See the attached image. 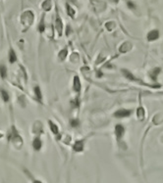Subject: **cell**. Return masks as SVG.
Returning a JSON list of instances; mask_svg holds the SVG:
<instances>
[{
    "instance_id": "6da1fadb",
    "label": "cell",
    "mask_w": 163,
    "mask_h": 183,
    "mask_svg": "<svg viewBox=\"0 0 163 183\" xmlns=\"http://www.w3.org/2000/svg\"><path fill=\"white\" fill-rule=\"evenodd\" d=\"M6 137H7L8 143H10L14 149L21 150L23 148V146H24L23 136L21 135L19 129L14 124H11L9 130H8V132H7Z\"/></svg>"
},
{
    "instance_id": "7a4b0ae2",
    "label": "cell",
    "mask_w": 163,
    "mask_h": 183,
    "mask_svg": "<svg viewBox=\"0 0 163 183\" xmlns=\"http://www.w3.org/2000/svg\"><path fill=\"white\" fill-rule=\"evenodd\" d=\"M34 19H35V15L32 13V11L31 10H27L25 11L23 14L21 15L20 17V23L23 27V31H27L28 29L31 28V26L34 23Z\"/></svg>"
},
{
    "instance_id": "3957f363",
    "label": "cell",
    "mask_w": 163,
    "mask_h": 183,
    "mask_svg": "<svg viewBox=\"0 0 163 183\" xmlns=\"http://www.w3.org/2000/svg\"><path fill=\"white\" fill-rule=\"evenodd\" d=\"M8 62L10 65H15L18 62V55L12 45L9 46V50H8Z\"/></svg>"
},
{
    "instance_id": "277c9868",
    "label": "cell",
    "mask_w": 163,
    "mask_h": 183,
    "mask_svg": "<svg viewBox=\"0 0 163 183\" xmlns=\"http://www.w3.org/2000/svg\"><path fill=\"white\" fill-rule=\"evenodd\" d=\"M32 133L35 136H40L43 133V125L40 121H35L32 124Z\"/></svg>"
},
{
    "instance_id": "5b68a950",
    "label": "cell",
    "mask_w": 163,
    "mask_h": 183,
    "mask_svg": "<svg viewBox=\"0 0 163 183\" xmlns=\"http://www.w3.org/2000/svg\"><path fill=\"white\" fill-rule=\"evenodd\" d=\"M32 146L34 151H35V152L40 151L41 148H42V146H43V141H42V139L40 138V136H35V137L32 139Z\"/></svg>"
},
{
    "instance_id": "8992f818",
    "label": "cell",
    "mask_w": 163,
    "mask_h": 183,
    "mask_svg": "<svg viewBox=\"0 0 163 183\" xmlns=\"http://www.w3.org/2000/svg\"><path fill=\"white\" fill-rule=\"evenodd\" d=\"M34 95H35V100L37 101V103H40L42 105L43 104V95H42V91H41L40 87L38 85H35L34 87Z\"/></svg>"
},
{
    "instance_id": "52a82bcc",
    "label": "cell",
    "mask_w": 163,
    "mask_h": 183,
    "mask_svg": "<svg viewBox=\"0 0 163 183\" xmlns=\"http://www.w3.org/2000/svg\"><path fill=\"white\" fill-rule=\"evenodd\" d=\"M0 97H1V99L3 101L4 104L10 103V101H11L10 92L8 91L6 88H4V87H1V88H0Z\"/></svg>"
},
{
    "instance_id": "ba28073f",
    "label": "cell",
    "mask_w": 163,
    "mask_h": 183,
    "mask_svg": "<svg viewBox=\"0 0 163 183\" xmlns=\"http://www.w3.org/2000/svg\"><path fill=\"white\" fill-rule=\"evenodd\" d=\"M131 114H132V110H128V109H120V110H118L117 112L114 113V117L122 119V117H129Z\"/></svg>"
},
{
    "instance_id": "9c48e42d",
    "label": "cell",
    "mask_w": 163,
    "mask_h": 183,
    "mask_svg": "<svg viewBox=\"0 0 163 183\" xmlns=\"http://www.w3.org/2000/svg\"><path fill=\"white\" fill-rule=\"evenodd\" d=\"M124 133H125V128H124L123 125H121V124L116 125L115 126V135H116V138H117L118 141H120L121 139L123 138Z\"/></svg>"
},
{
    "instance_id": "30bf717a",
    "label": "cell",
    "mask_w": 163,
    "mask_h": 183,
    "mask_svg": "<svg viewBox=\"0 0 163 183\" xmlns=\"http://www.w3.org/2000/svg\"><path fill=\"white\" fill-rule=\"evenodd\" d=\"M8 78V69L7 66L3 63H0V78L5 81Z\"/></svg>"
},
{
    "instance_id": "8fae6325",
    "label": "cell",
    "mask_w": 163,
    "mask_h": 183,
    "mask_svg": "<svg viewBox=\"0 0 163 183\" xmlns=\"http://www.w3.org/2000/svg\"><path fill=\"white\" fill-rule=\"evenodd\" d=\"M23 171H24V173L28 176V178L31 180L32 183H42V181H40V179H37V178H35V177L32 174L31 171H30L29 169H27L26 168H23Z\"/></svg>"
},
{
    "instance_id": "7c38bea8",
    "label": "cell",
    "mask_w": 163,
    "mask_h": 183,
    "mask_svg": "<svg viewBox=\"0 0 163 183\" xmlns=\"http://www.w3.org/2000/svg\"><path fill=\"white\" fill-rule=\"evenodd\" d=\"M122 73H123V75L125 76L126 78H128V80H130L138 81V82H140L142 84H145V83L143 82V81H140V80H138V78H135V76L133 75V73H130L129 71H127V70H122Z\"/></svg>"
},
{
    "instance_id": "4fadbf2b",
    "label": "cell",
    "mask_w": 163,
    "mask_h": 183,
    "mask_svg": "<svg viewBox=\"0 0 163 183\" xmlns=\"http://www.w3.org/2000/svg\"><path fill=\"white\" fill-rule=\"evenodd\" d=\"M55 27H56V31L58 32V35H59V36H61L62 29H63V24H62L61 18L59 17V15H58V14L56 16V23H55Z\"/></svg>"
},
{
    "instance_id": "5bb4252c",
    "label": "cell",
    "mask_w": 163,
    "mask_h": 183,
    "mask_svg": "<svg viewBox=\"0 0 163 183\" xmlns=\"http://www.w3.org/2000/svg\"><path fill=\"white\" fill-rule=\"evenodd\" d=\"M158 37H159V31H156V29H153V31H151L147 34L148 41H154V40H156Z\"/></svg>"
},
{
    "instance_id": "9a60e30c",
    "label": "cell",
    "mask_w": 163,
    "mask_h": 183,
    "mask_svg": "<svg viewBox=\"0 0 163 183\" xmlns=\"http://www.w3.org/2000/svg\"><path fill=\"white\" fill-rule=\"evenodd\" d=\"M160 73H161V69H160V68H154V69H152L150 72V78L153 81H156L157 80V76H158V75Z\"/></svg>"
},
{
    "instance_id": "2e32d148",
    "label": "cell",
    "mask_w": 163,
    "mask_h": 183,
    "mask_svg": "<svg viewBox=\"0 0 163 183\" xmlns=\"http://www.w3.org/2000/svg\"><path fill=\"white\" fill-rule=\"evenodd\" d=\"M48 125H49V128H50L51 132L53 133L54 135H57L58 133H59V127H58V125L55 124V122H53L52 121L49 119V121H48Z\"/></svg>"
},
{
    "instance_id": "e0dca14e",
    "label": "cell",
    "mask_w": 163,
    "mask_h": 183,
    "mask_svg": "<svg viewBox=\"0 0 163 183\" xmlns=\"http://www.w3.org/2000/svg\"><path fill=\"white\" fill-rule=\"evenodd\" d=\"M73 149L75 152H83L84 151V141L83 140L76 141V143L73 146Z\"/></svg>"
},
{
    "instance_id": "ac0fdd59",
    "label": "cell",
    "mask_w": 163,
    "mask_h": 183,
    "mask_svg": "<svg viewBox=\"0 0 163 183\" xmlns=\"http://www.w3.org/2000/svg\"><path fill=\"white\" fill-rule=\"evenodd\" d=\"M132 49V44L130 42H125L123 43L122 45L120 46L119 48V51L121 52V53H126V52L130 51Z\"/></svg>"
},
{
    "instance_id": "d6986e66",
    "label": "cell",
    "mask_w": 163,
    "mask_h": 183,
    "mask_svg": "<svg viewBox=\"0 0 163 183\" xmlns=\"http://www.w3.org/2000/svg\"><path fill=\"white\" fill-rule=\"evenodd\" d=\"M73 88L76 92H80L81 90V82H80V78L79 76H75L74 78V84H73Z\"/></svg>"
},
{
    "instance_id": "ffe728a7",
    "label": "cell",
    "mask_w": 163,
    "mask_h": 183,
    "mask_svg": "<svg viewBox=\"0 0 163 183\" xmlns=\"http://www.w3.org/2000/svg\"><path fill=\"white\" fill-rule=\"evenodd\" d=\"M37 31L40 34H43L44 31H45V23H44V18L42 17L41 19V21L40 22V24H38L37 26Z\"/></svg>"
},
{
    "instance_id": "44dd1931",
    "label": "cell",
    "mask_w": 163,
    "mask_h": 183,
    "mask_svg": "<svg viewBox=\"0 0 163 183\" xmlns=\"http://www.w3.org/2000/svg\"><path fill=\"white\" fill-rule=\"evenodd\" d=\"M67 55H68V50L67 49H63L59 52V54H58V58H59L61 61H64L67 58Z\"/></svg>"
},
{
    "instance_id": "7402d4cb",
    "label": "cell",
    "mask_w": 163,
    "mask_h": 183,
    "mask_svg": "<svg viewBox=\"0 0 163 183\" xmlns=\"http://www.w3.org/2000/svg\"><path fill=\"white\" fill-rule=\"evenodd\" d=\"M137 114H138V119H139L140 122H143V119H145V110H143V108L140 107L138 109Z\"/></svg>"
},
{
    "instance_id": "603a6c76",
    "label": "cell",
    "mask_w": 163,
    "mask_h": 183,
    "mask_svg": "<svg viewBox=\"0 0 163 183\" xmlns=\"http://www.w3.org/2000/svg\"><path fill=\"white\" fill-rule=\"evenodd\" d=\"M51 7H52L51 0H45V1L42 3V8L44 11H50Z\"/></svg>"
},
{
    "instance_id": "cb8c5ba5",
    "label": "cell",
    "mask_w": 163,
    "mask_h": 183,
    "mask_svg": "<svg viewBox=\"0 0 163 183\" xmlns=\"http://www.w3.org/2000/svg\"><path fill=\"white\" fill-rule=\"evenodd\" d=\"M79 124H80V122H79L78 119H71L70 121V125L72 127H78Z\"/></svg>"
},
{
    "instance_id": "d4e9b609",
    "label": "cell",
    "mask_w": 163,
    "mask_h": 183,
    "mask_svg": "<svg viewBox=\"0 0 163 183\" xmlns=\"http://www.w3.org/2000/svg\"><path fill=\"white\" fill-rule=\"evenodd\" d=\"M67 13L69 16H71V17H74V15H75V11H74V9H72L70 5L67 4Z\"/></svg>"
},
{
    "instance_id": "484cf974",
    "label": "cell",
    "mask_w": 163,
    "mask_h": 183,
    "mask_svg": "<svg viewBox=\"0 0 163 183\" xmlns=\"http://www.w3.org/2000/svg\"><path fill=\"white\" fill-rule=\"evenodd\" d=\"M115 27V23L114 22H110V23H107L106 24V28L109 29V31H111V29H114Z\"/></svg>"
},
{
    "instance_id": "4316f807",
    "label": "cell",
    "mask_w": 163,
    "mask_h": 183,
    "mask_svg": "<svg viewBox=\"0 0 163 183\" xmlns=\"http://www.w3.org/2000/svg\"><path fill=\"white\" fill-rule=\"evenodd\" d=\"M128 6H129V8H132V9H135V5H134V3H133V2H131V1H129L128 2Z\"/></svg>"
},
{
    "instance_id": "83f0119b",
    "label": "cell",
    "mask_w": 163,
    "mask_h": 183,
    "mask_svg": "<svg viewBox=\"0 0 163 183\" xmlns=\"http://www.w3.org/2000/svg\"><path fill=\"white\" fill-rule=\"evenodd\" d=\"M4 133L3 132H1V131H0V139H2V138H3L4 137Z\"/></svg>"
}]
</instances>
